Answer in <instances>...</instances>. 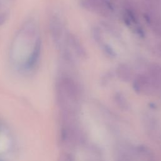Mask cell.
I'll return each instance as SVG.
<instances>
[{"mask_svg": "<svg viewBox=\"0 0 161 161\" xmlns=\"http://www.w3.org/2000/svg\"><path fill=\"white\" fill-rule=\"evenodd\" d=\"M133 87L138 93L152 94L160 86L149 75H140L135 79Z\"/></svg>", "mask_w": 161, "mask_h": 161, "instance_id": "6da1fadb", "label": "cell"}, {"mask_svg": "<svg viewBox=\"0 0 161 161\" xmlns=\"http://www.w3.org/2000/svg\"><path fill=\"white\" fill-rule=\"evenodd\" d=\"M49 28L50 34L57 45L59 46L62 36V26L61 21L57 16H51L49 20Z\"/></svg>", "mask_w": 161, "mask_h": 161, "instance_id": "7a4b0ae2", "label": "cell"}, {"mask_svg": "<svg viewBox=\"0 0 161 161\" xmlns=\"http://www.w3.org/2000/svg\"><path fill=\"white\" fill-rule=\"evenodd\" d=\"M41 50L42 40L40 38H39L36 40L32 52L28 58L27 62L26 63V69L30 70L33 69L36 66V65L37 64L39 60L41 54Z\"/></svg>", "mask_w": 161, "mask_h": 161, "instance_id": "3957f363", "label": "cell"}, {"mask_svg": "<svg viewBox=\"0 0 161 161\" xmlns=\"http://www.w3.org/2000/svg\"><path fill=\"white\" fill-rule=\"evenodd\" d=\"M67 41L79 57L82 58H86L87 57L86 50L75 35L71 33H68L67 34Z\"/></svg>", "mask_w": 161, "mask_h": 161, "instance_id": "277c9868", "label": "cell"}, {"mask_svg": "<svg viewBox=\"0 0 161 161\" xmlns=\"http://www.w3.org/2000/svg\"><path fill=\"white\" fill-rule=\"evenodd\" d=\"M116 74L122 81L128 82L132 78V71L128 65L120 64L116 69Z\"/></svg>", "mask_w": 161, "mask_h": 161, "instance_id": "5b68a950", "label": "cell"}, {"mask_svg": "<svg viewBox=\"0 0 161 161\" xmlns=\"http://www.w3.org/2000/svg\"><path fill=\"white\" fill-rule=\"evenodd\" d=\"M149 75L155 80L160 86H161V65L158 64L151 65L149 69Z\"/></svg>", "mask_w": 161, "mask_h": 161, "instance_id": "8992f818", "label": "cell"}, {"mask_svg": "<svg viewBox=\"0 0 161 161\" xmlns=\"http://www.w3.org/2000/svg\"><path fill=\"white\" fill-rule=\"evenodd\" d=\"M115 101L116 104L123 110H127L129 108L128 103L125 96L120 93H116L115 95Z\"/></svg>", "mask_w": 161, "mask_h": 161, "instance_id": "52a82bcc", "label": "cell"}, {"mask_svg": "<svg viewBox=\"0 0 161 161\" xmlns=\"http://www.w3.org/2000/svg\"><path fill=\"white\" fill-rule=\"evenodd\" d=\"M93 35L95 41L97 42L98 43L103 42V37L100 30L98 28H94L93 30Z\"/></svg>", "mask_w": 161, "mask_h": 161, "instance_id": "ba28073f", "label": "cell"}, {"mask_svg": "<svg viewBox=\"0 0 161 161\" xmlns=\"http://www.w3.org/2000/svg\"><path fill=\"white\" fill-rule=\"evenodd\" d=\"M74 157L70 153L62 152L58 158V161H73Z\"/></svg>", "mask_w": 161, "mask_h": 161, "instance_id": "9c48e42d", "label": "cell"}, {"mask_svg": "<svg viewBox=\"0 0 161 161\" xmlns=\"http://www.w3.org/2000/svg\"><path fill=\"white\" fill-rule=\"evenodd\" d=\"M146 5L153 8H159L160 6L161 0H145Z\"/></svg>", "mask_w": 161, "mask_h": 161, "instance_id": "30bf717a", "label": "cell"}, {"mask_svg": "<svg viewBox=\"0 0 161 161\" xmlns=\"http://www.w3.org/2000/svg\"><path fill=\"white\" fill-rule=\"evenodd\" d=\"M103 49L104 50V51L105 52V53L109 57H113L115 55V53L114 52V50H113V49L109 46L108 44H103Z\"/></svg>", "mask_w": 161, "mask_h": 161, "instance_id": "8fae6325", "label": "cell"}, {"mask_svg": "<svg viewBox=\"0 0 161 161\" xmlns=\"http://www.w3.org/2000/svg\"><path fill=\"white\" fill-rule=\"evenodd\" d=\"M6 14L5 13H0V26L3 25L6 21Z\"/></svg>", "mask_w": 161, "mask_h": 161, "instance_id": "7c38bea8", "label": "cell"}]
</instances>
